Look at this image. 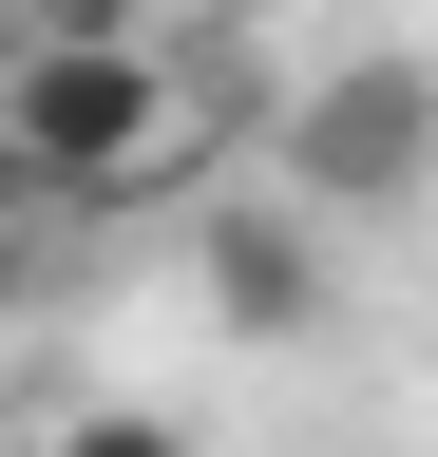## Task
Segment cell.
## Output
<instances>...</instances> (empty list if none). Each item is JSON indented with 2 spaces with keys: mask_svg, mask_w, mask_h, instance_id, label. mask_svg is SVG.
I'll return each mask as SVG.
<instances>
[{
  "mask_svg": "<svg viewBox=\"0 0 438 457\" xmlns=\"http://www.w3.org/2000/svg\"><path fill=\"white\" fill-rule=\"evenodd\" d=\"M191 134V96H172V57L153 38H20V77H0V171H20L38 210H115L153 191Z\"/></svg>",
  "mask_w": 438,
  "mask_h": 457,
  "instance_id": "6da1fadb",
  "label": "cell"
},
{
  "mask_svg": "<svg viewBox=\"0 0 438 457\" xmlns=\"http://www.w3.org/2000/svg\"><path fill=\"white\" fill-rule=\"evenodd\" d=\"M438 171V57H324L286 96V191L305 210H401Z\"/></svg>",
  "mask_w": 438,
  "mask_h": 457,
  "instance_id": "7a4b0ae2",
  "label": "cell"
},
{
  "mask_svg": "<svg viewBox=\"0 0 438 457\" xmlns=\"http://www.w3.org/2000/svg\"><path fill=\"white\" fill-rule=\"evenodd\" d=\"M210 305H229L248 343H305V324H324V248H305V210H210Z\"/></svg>",
  "mask_w": 438,
  "mask_h": 457,
  "instance_id": "3957f363",
  "label": "cell"
},
{
  "mask_svg": "<svg viewBox=\"0 0 438 457\" xmlns=\"http://www.w3.org/2000/svg\"><path fill=\"white\" fill-rule=\"evenodd\" d=\"M58 457H191V438L153 420V400H95V420H58Z\"/></svg>",
  "mask_w": 438,
  "mask_h": 457,
  "instance_id": "277c9868",
  "label": "cell"
},
{
  "mask_svg": "<svg viewBox=\"0 0 438 457\" xmlns=\"http://www.w3.org/2000/svg\"><path fill=\"white\" fill-rule=\"evenodd\" d=\"M20 20H38V38H153L172 0H20Z\"/></svg>",
  "mask_w": 438,
  "mask_h": 457,
  "instance_id": "5b68a950",
  "label": "cell"
},
{
  "mask_svg": "<svg viewBox=\"0 0 438 457\" xmlns=\"http://www.w3.org/2000/svg\"><path fill=\"white\" fill-rule=\"evenodd\" d=\"M20 267H38V191L0 171V305H20Z\"/></svg>",
  "mask_w": 438,
  "mask_h": 457,
  "instance_id": "8992f818",
  "label": "cell"
}]
</instances>
